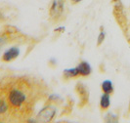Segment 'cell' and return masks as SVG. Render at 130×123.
I'll use <instances>...</instances> for the list:
<instances>
[{
  "label": "cell",
  "instance_id": "8992f818",
  "mask_svg": "<svg viewBox=\"0 0 130 123\" xmlns=\"http://www.w3.org/2000/svg\"><path fill=\"white\" fill-rule=\"evenodd\" d=\"M102 90L107 94H111L113 92V85L111 80H105L102 83Z\"/></svg>",
  "mask_w": 130,
  "mask_h": 123
},
{
  "label": "cell",
  "instance_id": "52a82bcc",
  "mask_svg": "<svg viewBox=\"0 0 130 123\" xmlns=\"http://www.w3.org/2000/svg\"><path fill=\"white\" fill-rule=\"evenodd\" d=\"M78 75L79 74H78V71L76 69V67L64 71V76H65V78H73L78 76Z\"/></svg>",
  "mask_w": 130,
  "mask_h": 123
},
{
  "label": "cell",
  "instance_id": "30bf717a",
  "mask_svg": "<svg viewBox=\"0 0 130 123\" xmlns=\"http://www.w3.org/2000/svg\"><path fill=\"white\" fill-rule=\"evenodd\" d=\"M4 41H5V39H4V38H0V49H1V47L3 46V44L5 43Z\"/></svg>",
  "mask_w": 130,
  "mask_h": 123
},
{
  "label": "cell",
  "instance_id": "8fae6325",
  "mask_svg": "<svg viewBox=\"0 0 130 123\" xmlns=\"http://www.w3.org/2000/svg\"><path fill=\"white\" fill-rule=\"evenodd\" d=\"M72 2H74V3H79V2H81L82 0H72Z\"/></svg>",
  "mask_w": 130,
  "mask_h": 123
},
{
  "label": "cell",
  "instance_id": "ba28073f",
  "mask_svg": "<svg viewBox=\"0 0 130 123\" xmlns=\"http://www.w3.org/2000/svg\"><path fill=\"white\" fill-rule=\"evenodd\" d=\"M7 109H8V106H7V103L4 101V100H2V99H0V114H3V113H5L7 111Z\"/></svg>",
  "mask_w": 130,
  "mask_h": 123
},
{
  "label": "cell",
  "instance_id": "7a4b0ae2",
  "mask_svg": "<svg viewBox=\"0 0 130 123\" xmlns=\"http://www.w3.org/2000/svg\"><path fill=\"white\" fill-rule=\"evenodd\" d=\"M65 0H53L50 6V16L53 19H58L64 11Z\"/></svg>",
  "mask_w": 130,
  "mask_h": 123
},
{
  "label": "cell",
  "instance_id": "277c9868",
  "mask_svg": "<svg viewBox=\"0 0 130 123\" xmlns=\"http://www.w3.org/2000/svg\"><path fill=\"white\" fill-rule=\"evenodd\" d=\"M76 69L78 71V74L82 76H87L91 73V66L87 62H81L80 64H78Z\"/></svg>",
  "mask_w": 130,
  "mask_h": 123
},
{
  "label": "cell",
  "instance_id": "9c48e42d",
  "mask_svg": "<svg viewBox=\"0 0 130 123\" xmlns=\"http://www.w3.org/2000/svg\"><path fill=\"white\" fill-rule=\"evenodd\" d=\"M105 36H106V34H105L104 31H101V32H100V34H99V36H98V40H97L98 45L102 44V42L104 41V39H105Z\"/></svg>",
  "mask_w": 130,
  "mask_h": 123
},
{
  "label": "cell",
  "instance_id": "3957f363",
  "mask_svg": "<svg viewBox=\"0 0 130 123\" xmlns=\"http://www.w3.org/2000/svg\"><path fill=\"white\" fill-rule=\"evenodd\" d=\"M20 55V50L17 47H12L9 50H7L6 52L3 54L2 60L4 62H10L14 59H16Z\"/></svg>",
  "mask_w": 130,
  "mask_h": 123
},
{
  "label": "cell",
  "instance_id": "6da1fadb",
  "mask_svg": "<svg viewBox=\"0 0 130 123\" xmlns=\"http://www.w3.org/2000/svg\"><path fill=\"white\" fill-rule=\"evenodd\" d=\"M26 94L22 90L18 89V88L11 89L9 94H8L9 104H11V107H13V108H20L22 104L26 102Z\"/></svg>",
  "mask_w": 130,
  "mask_h": 123
},
{
  "label": "cell",
  "instance_id": "5b68a950",
  "mask_svg": "<svg viewBox=\"0 0 130 123\" xmlns=\"http://www.w3.org/2000/svg\"><path fill=\"white\" fill-rule=\"evenodd\" d=\"M111 104V99H110V94H107V93H104L102 96H101V99H100V107L103 110L109 109Z\"/></svg>",
  "mask_w": 130,
  "mask_h": 123
}]
</instances>
